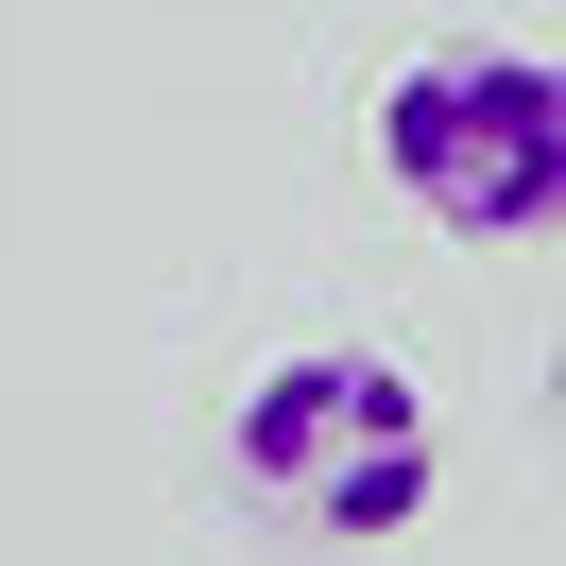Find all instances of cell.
I'll list each match as a JSON object with an SVG mask.
<instances>
[{
    "instance_id": "1",
    "label": "cell",
    "mask_w": 566,
    "mask_h": 566,
    "mask_svg": "<svg viewBox=\"0 0 566 566\" xmlns=\"http://www.w3.org/2000/svg\"><path fill=\"white\" fill-rule=\"evenodd\" d=\"M223 481L292 532V549H378L429 515V395L378 344H310L223 412Z\"/></svg>"
},
{
    "instance_id": "3",
    "label": "cell",
    "mask_w": 566,
    "mask_h": 566,
    "mask_svg": "<svg viewBox=\"0 0 566 566\" xmlns=\"http://www.w3.org/2000/svg\"><path fill=\"white\" fill-rule=\"evenodd\" d=\"M549 447H566V344H549Z\"/></svg>"
},
{
    "instance_id": "2",
    "label": "cell",
    "mask_w": 566,
    "mask_h": 566,
    "mask_svg": "<svg viewBox=\"0 0 566 566\" xmlns=\"http://www.w3.org/2000/svg\"><path fill=\"white\" fill-rule=\"evenodd\" d=\"M378 172L447 241H549L566 223V70L549 52H497V35L412 52L378 86Z\"/></svg>"
}]
</instances>
